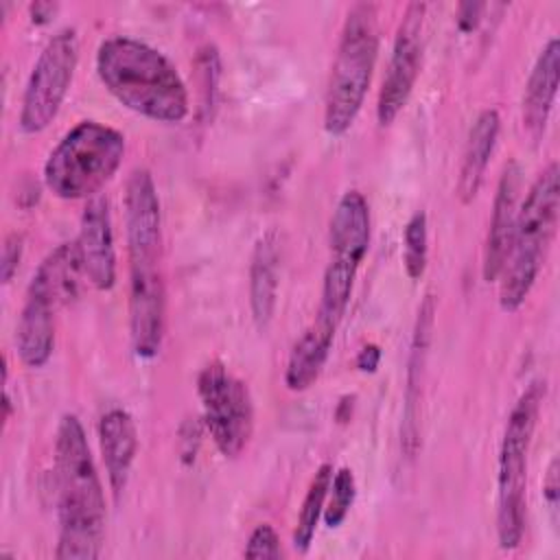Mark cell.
Masks as SVG:
<instances>
[{"label": "cell", "instance_id": "8fae6325", "mask_svg": "<svg viewBox=\"0 0 560 560\" xmlns=\"http://www.w3.org/2000/svg\"><path fill=\"white\" fill-rule=\"evenodd\" d=\"M424 2H409L402 11L387 72L381 83L378 101H376V120L378 125H392L396 116L407 105L418 72H420V55H422V24H424Z\"/></svg>", "mask_w": 560, "mask_h": 560}, {"label": "cell", "instance_id": "9a60e30c", "mask_svg": "<svg viewBox=\"0 0 560 560\" xmlns=\"http://www.w3.org/2000/svg\"><path fill=\"white\" fill-rule=\"evenodd\" d=\"M330 262L357 269L370 247V206L359 190H346L330 217Z\"/></svg>", "mask_w": 560, "mask_h": 560}, {"label": "cell", "instance_id": "e0dca14e", "mask_svg": "<svg viewBox=\"0 0 560 560\" xmlns=\"http://www.w3.org/2000/svg\"><path fill=\"white\" fill-rule=\"evenodd\" d=\"M98 442L109 486L118 497L127 486L138 451V429L131 413L120 407L105 411L98 420Z\"/></svg>", "mask_w": 560, "mask_h": 560}, {"label": "cell", "instance_id": "3957f363", "mask_svg": "<svg viewBox=\"0 0 560 560\" xmlns=\"http://www.w3.org/2000/svg\"><path fill=\"white\" fill-rule=\"evenodd\" d=\"M96 74L120 105L149 120L182 122L188 116L190 98L182 74L164 52L142 39H103L96 50Z\"/></svg>", "mask_w": 560, "mask_h": 560}, {"label": "cell", "instance_id": "9c48e42d", "mask_svg": "<svg viewBox=\"0 0 560 560\" xmlns=\"http://www.w3.org/2000/svg\"><path fill=\"white\" fill-rule=\"evenodd\" d=\"M79 61V39L72 26H63L44 44L28 74L22 107L20 129L24 133L44 131L57 116Z\"/></svg>", "mask_w": 560, "mask_h": 560}, {"label": "cell", "instance_id": "ba28073f", "mask_svg": "<svg viewBox=\"0 0 560 560\" xmlns=\"http://www.w3.org/2000/svg\"><path fill=\"white\" fill-rule=\"evenodd\" d=\"M545 396V381H532L529 387L514 402L501 448L497 475V538L501 549H516L525 532V486H527V457L540 400Z\"/></svg>", "mask_w": 560, "mask_h": 560}, {"label": "cell", "instance_id": "5b68a950", "mask_svg": "<svg viewBox=\"0 0 560 560\" xmlns=\"http://www.w3.org/2000/svg\"><path fill=\"white\" fill-rule=\"evenodd\" d=\"M125 136L98 120H81L52 147L44 162L46 188L66 201L92 199L116 175Z\"/></svg>", "mask_w": 560, "mask_h": 560}, {"label": "cell", "instance_id": "8992f818", "mask_svg": "<svg viewBox=\"0 0 560 560\" xmlns=\"http://www.w3.org/2000/svg\"><path fill=\"white\" fill-rule=\"evenodd\" d=\"M376 55V7L357 2L348 9L326 90L324 129L330 136H343L354 125L372 81Z\"/></svg>", "mask_w": 560, "mask_h": 560}, {"label": "cell", "instance_id": "603a6c76", "mask_svg": "<svg viewBox=\"0 0 560 560\" xmlns=\"http://www.w3.org/2000/svg\"><path fill=\"white\" fill-rule=\"evenodd\" d=\"M330 499H328V505L324 508V523L328 527H339L352 503H354V497H357V481H354V475L350 468H339L337 472H332V479H330Z\"/></svg>", "mask_w": 560, "mask_h": 560}, {"label": "cell", "instance_id": "4316f807", "mask_svg": "<svg viewBox=\"0 0 560 560\" xmlns=\"http://www.w3.org/2000/svg\"><path fill=\"white\" fill-rule=\"evenodd\" d=\"M20 260H22V236L13 232L4 238V247H2V262H0L2 284H9L13 280L20 267Z\"/></svg>", "mask_w": 560, "mask_h": 560}, {"label": "cell", "instance_id": "f1b7e54d", "mask_svg": "<svg viewBox=\"0 0 560 560\" xmlns=\"http://www.w3.org/2000/svg\"><path fill=\"white\" fill-rule=\"evenodd\" d=\"M354 363H357V368H359L361 372H376V368H378V363H381V348H378L376 343L363 346V348L359 350Z\"/></svg>", "mask_w": 560, "mask_h": 560}, {"label": "cell", "instance_id": "ac0fdd59", "mask_svg": "<svg viewBox=\"0 0 560 560\" xmlns=\"http://www.w3.org/2000/svg\"><path fill=\"white\" fill-rule=\"evenodd\" d=\"M499 129H501V118H499V112L492 107L481 109L468 129L466 147L462 153L459 177H457V186H455L457 197L464 206L477 197V192L483 184L486 168H488L490 155H492L497 138H499Z\"/></svg>", "mask_w": 560, "mask_h": 560}, {"label": "cell", "instance_id": "f546056e", "mask_svg": "<svg viewBox=\"0 0 560 560\" xmlns=\"http://www.w3.org/2000/svg\"><path fill=\"white\" fill-rule=\"evenodd\" d=\"M55 4H50V2H35V4H31V18H33V22H46L52 13H55Z\"/></svg>", "mask_w": 560, "mask_h": 560}, {"label": "cell", "instance_id": "52a82bcc", "mask_svg": "<svg viewBox=\"0 0 560 560\" xmlns=\"http://www.w3.org/2000/svg\"><path fill=\"white\" fill-rule=\"evenodd\" d=\"M81 276L83 269L74 243L57 245L35 269L15 335L18 354L26 368L48 363L55 348V313L77 295Z\"/></svg>", "mask_w": 560, "mask_h": 560}, {"label": "cell", "instance_id": "484cf974", "mask_svg": "<svg viewBox=\"0 0 560 560\" xmlns=\"http://www.w3.org/2000/svg\"><path fill=\"white\" fill-rule=\"evenodd\" d=\"M542 497L551 516V525L558 527V510H560V466L558 457H551L545 479H542Z\"/></svg>", "mask_w": 560, "mask_h": 560}, {"label": "cell", "instance_id": "5bb4252c", "mask_svg": "<svg viewBox=\"0 0 560 560\" xmlns=\"http://www.w3.org/2000/svg\"><path fill=\"white\" fill-rule=\"evenodd\" d=\"M435 319V300L427 295L418 308V317L411 335V350L407 363V387H405V407H402V424H400V448L407 457H416L418 453V435H420V392L427 352L431 343Z\"/></svg>", "mask_w": 560, "mask_h": 560}, {"label": "cell", "instance_id": "44dd1931", "mask_svg": "<svg viewBox=\"0 0 560 560\" xmlns=\"http://www.w3.org/2000/svg\"><path fill=\"white\" fill-rule=\"evenodd\" d=\"M330 479H332V466L322 464L315 470V475L308 483V490L304 494L300 516H298V523H295V529H293V549L300 551V553H306L313 538H315L317 523L324 516L326 497H328V490H330Z\"/></svg>", "mask_w": 560, "mask_h": 560}, {"label": "cell", "instance_id": "7a4b0ae2", "mask_svg": "<svg viewBox=\"0 0 560 560\" xmlns=\"http://www.w3.org/2000/svg\"><path fill=\"white\" fill-rule=\"evenodd\" d=\"M52 481L59 518L55 558H98L105 538V494L83 424L74 413H63L57 424Z\"/></svg>", "mask_w": 560, "mask_h": 560}, {"label": "cell", "instance_id": "ffe728a7", "mask_svg": "<svg viewBox=\"0 0 560 560\" xmlns=\"http://www.w3.org/2000/svg\"><path fill=\"white\" fill-rule=\"evenodd\" d=\"M335 339V330L315 322L300 335L293 343L284 370V383L291 392H304L311 387L322 374L326 359L330 354V346Z\"/></svg>", "mask_w": 560, "mask_h": 560}, {"label": "cell", "instance_id": "d6986e66", "mask_svg": "<svg viewBox=\"0 0 560 560\" xmlns=\"http://www.w3.org/2000/svg\"><path fill=\"white\" fill-rule=\"evenodd\" d=\"M278 271L280 247L276 232L262 234L252 252L249 260V306L252 317L260 330H265L276 313L278 300Z\"/></svg>", "mask_w": 560, "mask_h": 560}, {"label": "cell", "instance_id": "d4e9b609", "mask_svg": "<svg viewBox=\"0 0 560 560\" xmlns=\"http://www.w3.org/2000/svg\"><path fill=\"white\" fill-rule=\"evenodd\" d=\"M245 558H269L276 560L282 556L280 549V536L269 523H260L254 527V532L247 538V545L243 549Z\"/></svg>", "mask_w": 560, "mask_h": 560}, {"label": "cell", "instance_id": "2e32d148", "mask_svg": "<svg viewBox=\"0 0 560 560\" xmlns=\"http://www.w3.org/2000/svg\"><path fill=\"white\" fill-rule=\"evenodd\" d=\"M558 72H560V44L551 37L538 52L532 72L525 83L523 94V127L538 140L545 133L556 92H558Z\"/></svg>", "mask_w": 560, "mask_h": 560}, {"label": "cell", "instance_id": "cb8c5ba5", "mask_svg": "<svg viewBox=\"0 0 560 560\" xmlns=\"http://www.w3.org/2000/svg\"><path fill=\"white\" fill-rule=\"evenodd\" d=\"M197 70H199V83H201V112L208 116L210 109L214 107V96H217V85H219V55L217 48L206 44L199 48L197 52V61H195Z\"/></svg>", "mask_w": 560, "mask_h": 560}, {"label": "cell", "instance_id": "277c9868", "mask_svg": "<svg viewBox=\"0 0 560 560\" xmlns=\"http://www.w3.org/2000/svg\"><path fill=\"white\" fill-rule=\"evenodd\" d=\"M558 164L551 162L532 184L525 201L518 206L516 228L505 267L499 276V304L514 313L527 300L549 249L558 223L560 184Z\"/></svg>", "mask_w": 560, "mask_h": 560}, {"label": "cell", "instance_id": "4fadbf2b", "mask_svg": "<svg viewBox=\"0 0 560 560\" xmlns=\"http://www.w3.org/2000/svg\"><path fill=\"white\" fill-rule=\"evenodd\" d=\"M521 166L516 160H510L499 177L497 192L492 199V217L488 223V236H486V247H483V280L486 282H497L510 247H512V236L516 228V217H518V197H521Z\"/></svg>", "mask_w": 560, "mask_h": 560}, {"label": "cell", "instance_id": "7c38bea8", "mask_svg": "<svg viewBox=\"0 0 560 560\" xmlns=\"http://www.w3.org/2000/svg\"><path fill=\"white\" fill-rule=\"evenodd\" d=\"M72 243L90 284L98 291H109L116 284V249L109 203L103 195L88 199L81 212L79 234Z\"/></svg>", "mask_w": 560, "mask_h": 560}, {"label": "cell", "instance_id": "7402d4cb", "mask_svg": "<svg viewBox=\"0 0 560 560\" xmlns=\"http://www.w3.org/2000/svg\"><path fill=\"white\" fill-rule=\"evenodd\" d=\"M405 252H402V265L411 280L422 278L427 269V252H429V232H427V214L422 210H416L407 225H405Z\"/></svg>", "mask_w": 560, "mask_h": 560}, {"label": "cell", "instance_id": "30bf717a", "mask_svg": "<svg viewBox=\"0 0 560 560\" xmlns=\"http://www.w3.org/2000/svg\"><path fill=\"white\" fill-rule=\"evenodd\" d=\"M203 424L225 457H236L247 446L254 429V405L247 385L221 361H210L197 376Z\"/></svg>", "mask_w": 560, "mask_h": 560}, {"label": "cell", "instance_id": "6da1fadb", "mask_svg": "<svg viewBox=\"0 0 560 560\" xmlns=\"http://www.w3.org/2000/svg\"><path fill=\"white\" fill-rule=\"evenodd\" d=\"M125 236L129 258V337L138 359L158 357L166 328L162 271V212L155 182L133 168L125 186Z\"/></svg>", "mask_w": 560, "mask_h": 560}, {"label": "cell", "instance_id": "83f0119b", "mask_svg": "<svg viewBox=\"0 0 560 560\" xmlns=\"http://www.w3.org/2000/svg\"><path fill=\"white\" fill-rule=\"evenodd\" d=\"M481 9H483V4H479V2H462V4L457 7V18H455V22H457V26H459L462 33H468V31H472V28L479 24Z\"/></svg>", "mask_w": 560, "mask_h": 560}]
</instances>
